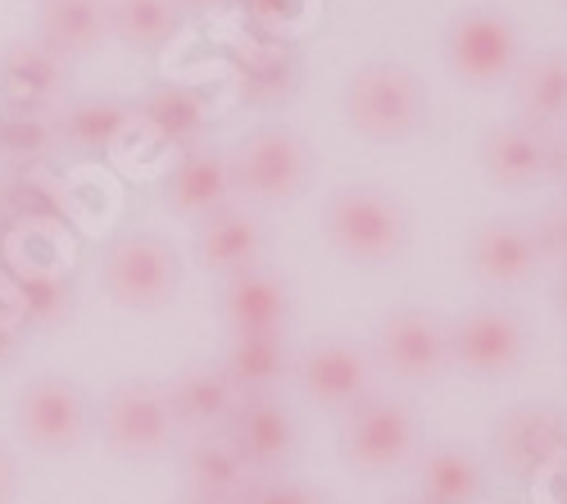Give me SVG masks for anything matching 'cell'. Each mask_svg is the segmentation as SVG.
Wrapping results in <instances>:
<instances>
[{
    "mask_svg": "<svg viewBox=\"0 0 567 504\" xmlns=\"http://www.w3.org/2000/svg\"><path fill=\"white\" fill-rule=\"evenodd\" d=\"M136 119L173 146H196V142H205V127H209V101L196 86L164 82L136 105Z\"/></svg>",
    "mask_w": 567,
    "mask_h": 504,
    "instance_id": "27",
    "label": "cell"
},
{
    "mask_svg": "<svg viewBox=\"0 0 567 504\" xmlns=\"http://www.w3.org/2000/svg\"><path fill=\"white\" fill-rule=\"evenodd\" d=\"M554 305H558V313L567 318V264H563V272H558V287H554Z\"/></svg>",
    "mask_w": 567,
    "mask_h": 504,
    "instance_id": "35",
    "label": "cell"
},
{
    "mask_svg": "<svg viewBox=\"0 0 567 504\" xmlns=\"http://www.w3.org/2000/svg\"><path fill=\"white\" fill-rule=\"evenodd\" d=\"M322 237L359 268H386L409 250V209L377 182H346L322 200Z\"/></svg>",
    "mask_w": 567,
    "mask_h": 504,
    "instance_id": "2",
    "label": "cell"
},
{
    "mask_svg": "<svg viewBox=\"0 0 567 504\" xmlns=\"http://www.w3.org/2000/svg\"><path fill=\"white\" fill-rule=\"evenodd\" d=\"M346 123L372 146L413 142L432 123V91L417 78V69L400 60H368L346 78L341 91Z\"/></svg>",
    "mask_w": 567,
    "mask_h": 504,
    "instance_id": "1",
    "label": "cell"
},
{
    "mask_svg": "<svg viewBox=\"0 0 567 504\" xmlns=\"http://www.w3.org/2000/svg\"><path fill=\"white\" fill-rule=\"evenodd\" d=\"M223 373L236 382L241 395L255 391H277L296 369V350L287 341V328H268V332H227L223 346Z\"/></svg>",
    "mask_w": 567,
    "mask_h": 504,
    "instance_id": "22",
    "label": "cell"
},
{
    "mask_svg": "<svg viewBox=\"0 0 567 504\" xmlns=\"http://www.w3.org/2000/svg\"><path fill=\"white\" fill-rule=\"evenodd\" d=\"M445 64L472 91L504 86L523 64V32L499 6H472L445 28Z\"/></svg>",
    "mask_w": 567,
    "mask_h": 504,
    "instance_id": "6",
    "label": "cell"
},
{
    "mask_svg": "<svg viewBox=\"0 0 567 504\" xmlns=\"http://www.w3.org/2000/svg\"><path fill=\"white\" fill-rule=\"evenodd\" d=\"M227 0H177L182 14H209V10H223Z\"/></svg>",
    "mask_w": 567,
    "mask_h": 504,
    "instance_id": "34",
    "label": "cell"
},
{
    "mask_svg": "<svg viewBox=\"0 0 567 504\" xmlns=\"http://www.w3.org/2000/svg\"><path fill=\"white\" fill-rule=\"evenodd\" d=\"M231 164H227V151L223 146H209V142H196V146H182L177 164L168 168L164 177V209L177 214V218H205L223 205H231Z\"/></svg>",
    "mask_w": 567,
    "mask_h": 504,
    "instance_id": "16",
    "label": "cell"
},
{
    "mask_svg": "<svg viewBox=\"0 0 567 504\" xmlns=\"http://www.w3.org/2000/svg\"><path fill=\"white\" fill-rule=\"evenodd\" d=\"M101 441L118 460H164L177 450L182 428L168 409L164 387L155 382H123L101 400Z\"/></svg>",
    "mask_w": 567,
    "mask_h": 504,
    "instance_id": "8",
    "label": "cell"
},
{
    "mask_svg": "<svg viewBox=\"0 0 567 504\" xmlns=\"http://www.w3.org/2000/svg\"><path fill=\"white\" fill-rule=\"evenodd\" d=\"M246 6H250V14H255L264 28L287 32V28L296 23V14L305 10V0H246Z\"/></svg>",
    "mask_w": 567,
    "mask_h": 504,
    "instance_id": "31",
    "label": "cell"
},
{
    "mask_svg": "<svg viewBox=\"0 0 567 504\" xmlns=\"http://www.w3.org/2000/svg\"><path fill=\"white\" fill-rule=\"evenodd\" d=\"M227 436L241 445V454L250 460L255 473H287L296 450H300L296 414L277 391L241 395V404H236L231 419H227Z\"/></svg>",
    "mask_w": 567,
    "mask_h": 504,
    "instance_id": "14",
    "label": "cell"
},
{
    "mask_svg": "<svg viewBox=\"0 0 567 504\" xmlns=\"http://www.w3.org/2000/svg\"><path fill=\"white\" fill-rule=\"evenodd\" d=\"M268 250V227L246 205H223L205 218H196V264L214 278H231L241 268L264 264Z\"/></svg>",
    "mask_w": 567,
    "mask_h": 504,
    "instance_id": "17",
    "label": "cell"
},
{
    "mask_svg": "<svg viewBox=\"0 0 567 504\" xmlns=\"http://www.w3.org/2000/svg\"><path fill=\"white\" fill-rule=\"evenodd\" d=\"M291 378L309 404L327 409V414H346L350 404H359L372 391L377 363H372V350L332 337V341H318L305 354H296Z\"/></svg>",
    "mask_w": 567,
    "mask_h": 504,
    "instance_id": "12",
    "label": "cell"
},
{
    "mask_svg": "<svg viewBox=\"0 0 567 504\" xmlns=\"http://www.w3.org/2000/svg\"><path fill=\"white\" fill-rule=\"evenodd\" d=\"M218 318L227 332H268L287 328L291 318V282L281 272L255 264L223 278L218 287Z\"/></svg>",
    "mask_w": 567,
    "mask_h": 504,
    "instance_id": "20",
    "label": "cell"
},
{
    "mask_svg": "<svg viewBox=\"0 0 567 504\" xmlns=\"http://www.w3.org/2000/svg\"><path fill=\"white\" fill-rule=\"evenodd\" d=\"M377 373H386L400 387H432L450 373V323L441 313L409 305L382 318L372 341Z\"/></svg>",
    "mask_w": 567,
    "mask_h": 504,
    "instance_id": "9",
    "label": "cell"
},
{
    "mask_svg": "<svg viewBox=\"0 0 567 504\" xmlns=\"http://www.w3.org/2000/svg\"><path fill=\"white\" fill-rule=\"evenodd\" d=\"M508 82L523 123L540 132H558L567 123V51H540L523 60Z\"/></svg>",
    "mask_w": 567,
    "mask_h": 504,
    "instance_id": "24",
    "label": "cell"
},
{
    "mask_svg": "<svg viewBox=\"0 0 567 504\" xmlns=\"http://www.w3.org/2000/svg\"><path fill=\"white\" fill-rule=\"evenodd\" d=\"M536 250H540V264H567V196H558V205H549L536 223Z\"/></svg>",
    "mask_w": 567,
    "mask_h": 504,
    "instance_id": "30",
    "label": "cell"
},
{
    "mask_svg": "<svg viewBox=\"0 0 567 504\" xmlns=\"http://www.w3.org/2000/svg\"><path fill=\"white\" fill-rule=\"evenodd\" d=\"M549 182L567 196V136H549Z\"/></svg>",
    "mask_w": 567,
    "mask_h": 504,
    "instance_id": "33",
    "label": "cell"
},
{
    "mask_svg": "<svg viewBox=\"0 0 567 504\" xmlns=\"http://www.w3.org/2000/svg\"><path fill=\"white\" fill-rule=\"evenodd\" d=\"M567 454V414L554 400H523L491 432V469L504 482H536Z\"/></svg>",
    "mask_w": 567,
    "mask_h": 504,
    "instance_id": "10",
    "label": "cell"
},
{
    "mask_svg": "<svg viewBox=\"0 0 567 504\" xmlns=\"http://www.w3.org/2000/svg\"><path fill=\"white\" fill-rule=\"evenodd\" d=\"M136 123V110L127 101H114V96H82L73 105H64L55 119H51V132L60 136L64 146L82 151V155H105L114 151L123 136L132 132Z\"/></svg>",
    "mask_w": 567,
    "mask_h": 504,
    "instance_id": "25",
    "label": "cell"
},
{
    "mask_svg": "<svg viewBox=\"0 0 567 504\" xmlns=\"http://www.w3.org/2000/svg\"><path fill=\"white\" fill-rule=\"evenodd\" d=\"M477 160L499 192H532L540 182H549V132L523 119L499 123L482 136Z\"/></svg>",
    "mask_w": 567,
    "mask_h": 504,
    "instance_id": "18",
    "label": "cell"
},
{
    "mask_svg": "<svg viewBox=\"0 0 567 504\" xmlns=\"http://www.w3.org/2000/svg\"><path fill=\"white\" fill-rule=\"evenodd\" d=\"M177 504H231V500H209V495H196V491H186Z\"/></svg>",
    "mask_w": 567,
    "mask_h": 504,
    "instance_id": "36",
    "label": "cell"
},
{
    "mask_svg": "<svg viewBox=\"0 0 567 504\" xmlns=\"http://www.w3.org/2000/svg\"><path fill=\"white\" fill-rule=\"evenodd\" d=\"M527 359V323L513 305L486 300L450 323V369L472 382H504Z\"/></svg>",
    "mask_w": 567,
    "mask_h": 504,
    "instance_id": "7",
    "label": "cell"
},
{
    "mask_svg": "<svg viewBox=\"0 0 567 504\" xmlns=\"http://www.w3.org/2000/svg\"><path fill=\"white\" fill-rule=\"evenodd\" d=\"M168 395V409L173 419L186 432H214V428H227L231 409L241 404V391H236V382L223 373V363H186V369L164 387Z\"/></svg>",
    "mask_w": 567,
    "mask_h": 504,
    "instance_id": "21",
    "label": "cell"
},
{
    "mask_svg": "<svg viewBox=\"0 0 567 504\" xmlns=\"http://www.w3.org/2000/svg\"><path fill=\"white\" fill-rule=\"evenodd\" d=\"M395 504H427V500H417V495H413V500H395Z\"/></svg>",
    "mask_w": 567,
    "mask_h": 504,
    "instance_id": "37",
    "label": "cell"
},
{
    "mask_svg": "<svg viewBox=\"0 0 567 504\" xmlns=\"http://www.w3.org/2000/svg\"><path fill=\"white\" fill-rule=\"evenodd\" d=\"M413 469H417V500H427V504H477L491 482L477 454L454 441L422 450Z\"/></svg>",
    "mask_w": 567,
    "mask_h": 504,
    "instance_id": "23",
    "label": "cell"
},
{
    "mask_svg": "<svg viewBox=\"0 0 567 504\" xmlns=\"http://www.w3.org/2000/svg\"><path fill=\"white\" fill-rule=\"evenodd\" d=\"M19 500V460L14 450L0 441V504H14Z\"/></svg>",
    "mask_w": 567,
    "mask_h": 504,
    "instance_id": "32",
    "label": "cell"
},
{
    "mask_svg": "<svg viewBox=\"0 0 567 504\" xmlns=\"http://www.w3.org/2000/svg\"><path fill=\"white\" fill-rule=\"evenodd\" d=\"M236 504H332V500L309 482L281 477V473H259L241 495H236Z\"/></svg>",
    "mask_w": 567,
    "mask_h": 504,
    "instance_id": "29",
    "label": "cell"
},
{
    "mask_svg": "<svg viewBox=\"0 0 567 504\" xmlns=\"http://www.w3.org/2000/svg\"><path fill=\"white\" fill-rule=\"evenodd\" d=\"M422 454V419L404 395L368 391L341 414V464L359 477H395Z\"/></svg>",
    "mask_w": 567,
    "mask_h": 504,
    "instance_id": "4",
    "label": "cell"
},
{
    "mask_svg": "<svg viewBox=\"0 0 567 504\" xmlns=\"http://www.w3.org/2000/svg\"><path fill=\"white\" fill-rule=\"evenodd\" d=\"M101 287L118 309H164L182 287V259L168 237L132 227L118 233L101 255Z\"/></svg>",
    "mask_w": 567,
    "mask_h": 504,
    "instance_id": "5",
    "label": "cell"
},
{
    "mask_svg": "<svg viewBox=\"0 0 567 504\" xmlns=\"http://www.w3.org/2000/svg\"><path fill=\"white\" fill-rule=\"evenodd\" d=\"M563 6H567V0H563Z\"/></svg>",
    "mask_w": 567,
    "mask_h": 504,
    "instance_id": "38",
    "label": "cell"
},
{
    "mask_svg": "<svg viewBox=\"0 0 567 504\" xmlns=\"http://www.w3.org/2000/svg\"><path fill=\"white\" fill-rule=\"evenodd\" d=\"M177 464H182L186 491L209 495V500H231V504L259 477L250 469V460L241 454V445L227 436V428L186 432V441H177Z\"/></svg>",
    "mask_w": 567,
    "mask_h": 504,
    "instance_id": "19",
    "label": "cell"
},
{
    "mask_svg": "<svg viewBox=\"0 0 567 504\" xmlns=\"http://www.w3.org/2000/svg\"><path fill=\"white\" fill-rule=\"evenodd\" d=\"M37 37L64 60H82L91 51H101V41L110 37L105 0H41Z\"/></svg>",
    "mask_w": 567,
    "mask_h": 504,
    "instance_id": "26",
    "label": "cell"
},
{
    "mask_svg": "<svg viewBox=\"0 0 567 504\" xmlns=\"http://www.w3.org/2000/svg\"><path fill=\"white\" fill-rule=\"evenodd\" d=\"M231 192L255 209H277L305 196L313 177V151L287 123H259L227 151Z\"/></svg>",
    "mask_w": 567,
    "mask_h": 504,
    "instance_id": "3",
    "label": "cell"
},
{
    "mask_svg": "<svg viewBox=\"0 0 567 504\" xmlns=\"http://www.w3.org/2000/svg\"><path fill=\"white\" fill-rule=\"evenodd\" d=\"M110 37L136 55H159L182 28L177 0H105Z\"/></svg>",
    "mask_w": 567,
    "mask_h": 504,
    "instance_id": "28",
    "label": "cell"
},
{
    "mask_svg": "<svg viewBox=\"0 0 567 504\" xmlns=\"http://www.w3.org/2000/svg\"><path fill=\"white\" fill-rule=\"evenodd\" d=\"M96 423L86 391L69 378H32L14 400V432L37 454H73Z\"/></svg>",
    "mask_w": 567,
    "mask_h": 504,
    "instance_id": "11",
    "label": "cell"
},
{
    "mask_svg": "<svg viewBox=\"0 0 567 504\" xmlns=\"http://www.w3.org/2000/svg\"><path fill=\"white\" fill-rule=\"evenodd\" d=\"M467 272L491 291H517L536 278L540 250L536 233L523 218H482L463 241Z\"/></svg>",
    "mask_w": 567,
    "mask_h": 504,
    "instance_id": "13",
    "label": "cell"
},
{
    "mask_svg": "<svg viewBox=\"0 0 567 504\" xmlns=\"http://www.w3.org/2000/svg\"><path fill=\"white\" fill-rule=\"evenodd\" d=\"M69 64L60 51H51L37 32L14 37L0 51V101L14 114H45L69 86Z\"/></svg>",
    "mask_w": 567,
    "mask_h": 504,
    "instance_id": "15",
    "label": "cell"
}]
</instances>
